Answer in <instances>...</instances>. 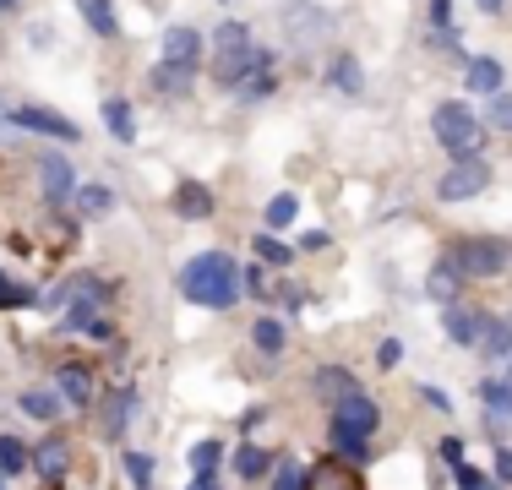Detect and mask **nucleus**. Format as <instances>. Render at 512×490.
<instances>
[{"label": "nucleus", "instance_id": "f03ea898", "mask_svg": "<svg viewBox=\"0 0 512 490\" xmlns=\"http://www.w3.org/2000/svg\"><path fill=\"white\" fill-rule=\"evenodd\" d=\"M256 66H267V55L256 49L246 22H224V28H213V77L218 82H240Z\"/></svg>", "mask_w": 512, "mask_h": 490}, {"label": "nucleus", "instance_id": "c9c22d12", "mask_svg": "<svg viewBox=\"0 0 512 490\" xmlns=\"http://www.w3.org/2000/svg\"><path fill=\"white\" fill-rule=\"evenodd\" d=\"M491 126L512 131V98H496V104H491Z\"/></svg>", "mask_w": 512, "mask_h": 490}, {"label": "nucleus", "instance_id": "7ed1b4c3", "mask_svg": "<svg viewBox=\"0 0 512 490\" xmlns=\"http://www.w3.org/2000/svg\"><path fill=\"white\" fill-rule=\"evenodd\" d=\"M431 131H436V142H442L458 164H463V158H480V147H485V120L474 115L469 104H442L431 115Z\"/></svg>", "mask_w": 512, "mask_h": 490}, {"label": "nucleus", "instance_id": "c756f323", "mask_svg": "<svg viewBox=\"0 0 512 490\" xmlns=\"http://www.w3.org/2000/svg\"><path fill=\"white\" fill-rule=\"evenodd\" d=\"M333 88H344V93H360V66L355 60H333Z\"/></svg>", "mask_w": 512, "mask_h": 490}, {"label": "nucleus", "instance_id": "5701e85b", "mask_svg": "<svg viewBox=\"0 0 512 490\" xmlns=\"http://www.w3.org/2000/svg\"><path fill=\"white\" fill-rule=\"evenodd\" d=\"M109 202H115V196H109L104 186H82V191H77V207H82L88 218H104V213H109Z\"/></svg>", "mask_w": 512, "mask_h": 490}, {"label": "nucleus", "instance_id": "6e6552de", "mask_svg": "<svg viewBox=\"0 0 512 490\" xmlns=\"http://www.w3.org/2000/svg\"><path fill=\"white\" fill-rule=\"evenodd\" d=\"M17 126H28V131H50V137H60V142H77V126L71 120H60L55 109H17Z\"/></svg>", "mask_w": 512, "mask_h": 490}, {"label": "nucleus", "instance_id": "4c0bfd02", "mask_svg": "<svg viewBox=\"0 0 512 490\" xmlns=\"http://www.w3.org/2000/svg\"><path fill=\"white\" fill-rule=\"evenodd\" d=\"M376 360H382V365H398V360H404V343H398V338H387L382 349H376Z\"/></svg>", "mask_w": 512, "mask_h": 490}, {"label": "nucleus", "instance_id": "bb28decb", "mask_svg": "<svg viewBox=\"0 0 512 490\" xmlns=\"http://www.w3.org/2000/svg\"><path fill=\"white\" fill-rule=\"evenodd\" d=\"M256 256H262V262H273V267H284L295 251H289V245L278 240V235H256Z\"/></svg>", "mask_w": 512, "mask_h": 490}, {"label": "nucleus", "instance_id": "c85d7f7f", "mask_svg": "<svg viewBox=\"0 0 512 490\" xmlns=\"http://www.w3.org/2000/svg\"><path fill=\"white\" fill-rule=\"evenodd\" d=\"M126 474L137 490H153V458H142V452H126Z\"/></svg>", "mask_w": 512, "mask_h": 490}, {"label": "nucleus", "instance_id": "412c9836", "mask_svg": "<svg viewBox=\"0 0 512 490\" xmlns=\"http://www.w3.org/2000/svg\"><path fill=\"white\" fill-rule=\"evenodd\" d=\"M28 463H33V452L17 436H0V474H22Z\"/></svg>", "mask_w": 512, "mask_h": 490}, {"label": "nucleus", "instance_id": "9b49d317", "mask_svg": "<svg viewBox=\"0 0 512 490\" xmlns=\"http://www.w3.org/2000/svg\"><path fill=\"white\" fill-rule=\"evenodd\" d=\"M485 327H491V316H469V311H447V333H453V343H480Z\"/></svg>", "mask_w": 512, "mask_h": 490}, {"label": "nucleus", "instance_id": "ea45409f", "mask_svg": "<svg viewBox=\"0 0 512 490\" xmlns=\"http://www.w3.org/2000/svg\"><path fill=\"white\" fill-rule=\"evenodd\" d=\"M322 245H327V235H322V229H311V235H300V251H322Z\"/></svg>", "mask_w": 512, "mask_h": 490}, {"label": "nucleus", "instance_id": "39448f33", "mask_svg": "<svg viewBox=\"0 0 512 490\" xmlns=\"http://www.w3.org/2000/svg\"><path fill=\"white\" fill-rule=\"evenodd\" d=\"M485 186H491V164H485V158H463V164H453L442 175L436 196H442V202H469V196H480Z\"/></svg>", "mask_w": 512, "mask_h": 490}, {"label": "nucleus", "instance_id": "dca6fc26", "mask_svg": "<svg viewBox=\"0 0 512 490\" xmlns=\"http://www.w3.org/2000/svg\"><path fill=\"white\" fill-rule=\"evenodd\" d=\"M77 11L93 22V33H99V39H109V33H120V22H115V6H109V0H77Z\"/></svg>", "mask_w": 512, "mask_h": 490}, {"label": "nucleus", "instance_id": "b1692460", "mask_svg": "<svg viewBox=\"0 0 512 490\" xmlns=\"http://www.w3.org/2000/svg\"><path fill=\"white\" fill-rule=\"evenodd\" d=\"M480 349L485 354H512V322H491V327H485Z\"/></svg>", "mask_w": 512, "mask_h": 490}, {"label": "nucleus", "instance_id": "2f4dec72", "mask_svg": "<svg viewBox=\"0 0 512 490\" xmlns=\"http://www.w3.org/2000/svg\"><path fill=\"white\" fill-rule=\"evenodd\" d=\"M273 490H306V474H300V463H278Z\"/></svg>", "mask_w": 512, "mask_h": 490}, {"label": "nucleus", "instance_id": "a211bd4d", "mask_svg": "<svg viewBox=\"0 0 512 490\" xmlns=\"http://www.w3.org/2000/svg\"><path fill=\"white\" fill-rule=\"evenodd\" d=\"M480 398H485V409L496 414V425H507V420H512V382H485V387H480Z\"/></svg>", "mask_w": 512, "mask_h": 490}, {"label": "nucleus", "instance_id": "f8f14e48", "mask_svg": "<svg viewBox=\"0 0 512 490\" xmlns=\"http://www.w3.org/2000/svg\"><path fill=\"white\" fill-rule=\"evenodd\" d=\"M306 490H355V474L344 463H316L306 474Z\"/></svg>", "mask_w": 512, "mask_h": 490}, {"label": "nucleus", "instance_id": "0eeeda50", "mask_svg": "<svg viewBox=\"0 0 512 490\" xmlns=\"http://www.w3.org/2000/svg\"><path fill=\"white\" fill-rule=\"evenodd\" d=\"M202 55V39H197V28H169L164 33V66H180V71H191V60Z\"/></svg>", "mask_w": 512, "mask_h": 490}, {"label": "nucleus", "instance_id": "c03bdc74", "mask_svg": "<svg viewBox=\"0 0 512 490\" xmlns=\"http://www.w3.org/2000/svg\"><path fill=\"white\" fill-rule=\"evenodd\" d=\"M0 6H6V0H0Z\"/></svg>", "mask_w": 512, "mask_h": 490}, {"label": "nucleus", "instance_id": "58836bf2", "mask_svg": "<svg viewBox=\"0 0 512 490\" xmlns=\"http://www.w3.org/2000/svg\"><path fill=\"white\" fill-rule=\"evenodd\" d=\"M458 490H485V480H480L474 469H463V463H458Z\"/></svg>", "mask_w": 512, "mask_h": 490}, {"label": "nucleus", "instance_id": "4468645a", "mask_svg": "<svg viewBox=\"0 0 512 490\" xmlns=\"http://www.w3.org/2000/svg\"><path fill=\"white\" fill-rule=\"evenodd\" d=\"M39 169H44V191H50V202H66V196H71L66 158H39Z\"/></svg>", "mask_w": 512, "mask_h": 490}, {"label": "nucleus", "instance_id": "a18cd8bd", "mask_svg": "<svg viewBox=\"0 0 512 490\" xmlns=\"http://www.w3.org/2000/svg\"><path fill=\"white\" fill-rule=\"evenodd\" d=\"M0 490H6V485H0Z\"/></svg>", "mask_w": 512, "mask_h": 490}, {"label": "nucleus", "instance_id": "9d476101", "mask_svg": "<svg viewBox=\"0 0 512 490\" xmlns=\"http://www.w3.org/2000/svg\"><path fill=\"white\" fill-rule=\"evenodd\" d=\"M463 88H469V93H496V88H502V66H496L491 55L469 60V71H463Z\"/></svg>", "mask_w": 512, "mask_h": 490}, {"label": "nucleus", "instance_id": "72a5a7b5", "mask_svg": "<svg viewBox=\"0 0 512 490\" xmlns=\"http://www.w3.org/2000/svg\"><path fill=\"white\" fill-rule=\"evenodd\" d=\"M153 82H158V88H164V93H169V88L180 93V88H186L191 77H186V71H180V66H158V77H153Z\"/></svg>", "mask_w": 512, "mask_h": 490}, {"label": "nucleus", "instance_id": "e433bc0d", "mask_svg": "<svg viewBox=\"0 0 512 490\" xmlns=\"http://www.w3.org/2000/svg\"><path fill=\"white\" fill-rule=\"evenodd\" d=\"M240 289H251V294H267V273H262V267H251V273H240Z\"/></svg>", "mask_w": 512, "mask_h": 490}, {"label": "nucleus", "instance_id": "4be33fe9", "mask_svg": "<svg viewBox=\"0 0 512 490\" xmlns=\"http://www.w3.org/2000/svg\"><path fill=\"white\" fill-rule=\"evenodd\" d=\"M22 414H33V420H55V414H60V398H55V392H39V387H33V392H22Z\"/></svg>", "mask_w": 512, "mask_h": 490}, {"label": "nucleus", "instance_id": "473e14b6", "mask_svg": "<svg viewBox=\"0 0 512 490\" xmlns=\"http://www.w3.org/2000/svg\"><path fill=\"white\" fill-rule=\"evenodd\" d=\"M333 447L344 452V458H355V463H365V441H355V436H344V431H338V425H333Z\"/></svg>", "mask_w": 512, "mask_h": 490}, {"label": "nucleus", "instance_id": "1a4fd4ad", "mask_svg": "<svg viewBox=\"0 0 512 490\" xmlns=\"http://www.w3.org/2000/svg\"><path fill=\"white\" fill-rule=\"evenodd\" d=\"M175 213L180 218H213V191L197 186V180H180L175 186Z\"/></svg>", "mask_w": 512, "mask_h": 490}, {"label": "nucleus", "instance_id": "6ab92c4d", "mask_svg": "<svg viewBox=\"0 0 512 490\" xmlns=\"http://www.w3.org/2000/svg\"><path fill=\"white\" fill-rule=\"evenodd\" d=\"M458 284H463L458 262H436V267H431V284H425V289H431L436 300H453V294H458Z\"/></svg>", "mask_w": 512, "mask_h": 490}, {"label": "nucleus", "instance_id": "423d86ee", "mask_svg": "<svg viewBox=\"0 0 512 490\" xmlns=\"http://www.w3.org/2000/svg\"><path fill=\"white\" fill-rule=\"evenodd\" d=\"M333 425H338V431H344V436L365 441V436L376 431V425H382V409H376V403L365 398V392H355V398H344V403H338V409H333Z\"/></svg>", "mask_w": 512, "mask_h": 490}, {"label": "nucleus", "instance_id": "a19ab883", "mask_svg": "<svg viewBox=\"0 0 512 490\" xmlns=\"http://www.w3.org/2000/svg\"><path fill=\"white\" fill-rule=\"evenodd\" d=\"M496 474H502V480H512V452H496Z\"/></svg>", "mask_w": 512, "mask_h": 490}, {"label": "nucleus", "instance_id": "20e7f679", "mask_svg": "<svg viewBox=\"0 0 512 490\" xmlns=\"http://www.w3.org/2000/svg\"><path fill=\"white\" fill-rule=\"evenodd\" d=\"M458 273H474V278H496L502 267L512 262V245L507 240H458Z\"/></svg>", "mask_w": 512, "mask_h": 490}, {"label": "nucleus", "instance_id": "aec40b11", "mask_svg": "<svg viewBox=\"0 0 512 490\" xmlns=\"http://www.w3.org/2000/svg\"><path fill=\"white\" fill-rule=\"evenodd\" d=\"M60 392H66L71 403H88L93 398V376L82 371V365H66V371H60Z\"/></svg>", "mask_w": 512, "mask_h": 490}, {"label": "nucleus", "instance_id": "ddd939ff", "mask_svg": "<svg viewBox=\"0 0 512 490\" xmlns=\"http://www.w3.org/2000/svg\"><path fill=\"white\" fill-rule=\"evenodd\" d=\"M104 126H109V137H120V142L137 137V120H131V104H126V98H109V104H104Z\"/></svg>", "mask_w": 512, "mask_h": 490}, {"label": "nucleus", "instance_id": "393cba45", "mask_svg": "<svg viewBox=\"0 0 512 490\" xmlns=\"http://www.w3.org/2000/svg\"><path fill=\"white\" fill-rule=\"evenodd\" d=\"M235 469L246 474V480H256V474H267L273 469V458H267L262 447H240V458H235Z\"/></svg>", "mask_w": 512, "mask_h": 490}, {"label": "nucleus", "instance_id": "2eb2a0df", "mask_svg": "<svg viewBox=\"0 0 512 490\" xmlns=\"http://www.w3.org/2000/svg\"><path fill=\"white\" fill-rule=\"evenodd\" d=\"M33 463L44 469V480H60V474H66V441H60V436L39 441V452H33Z\"/></svg>", "mask_w": 512, "mask_h": 490}, {"label": "nucleus", "instance_id": "f3484780", "mask_svg": "<svg viewBox=\"0 0 512 490\" xmlns=\"http://www.w3.org/2000/svg\"><path fill=\"white\" fill-rule=\"evenodd\" d=\"M316 392H322V398H333V403H344V398H355V382H349V371L327 365V371L316 376Z\"/></svg>", "mask_w": 512, "mask_h": 490}, {"label": "nucleus", "instance_id": "f257e3e1", "mask_svg": "<svg viewBox=\"0 0 512 490\" xmlns=\"http://www.w3.org/2000/svg\"><path fill=\"white\" fill-rule=\"evenodd\" d=\"M180 289H186L191 305H207V311H229L240 300V267L229 262L224 251H202L186 262L180 273Z\"/></svg>", "mask_w": 512, "mask_h": 490}, {"label": "nucleus", "instance_id": "37998d69", "mask_svg": "<svg viewBox=\"0 0 512 490\" xmlns=\"http://www.w3.org/2000/svg\"><path fill=\"white\" fill-rule=\"evenodd\" d=\"M480 6H485V11H502V0H480Z\"/></svg>", "mask_w": 512, "mask_h": 490}, {"label": "nucleus", "instance_id": "f704fd0d", "mask_svg": "<svg viewBox=\"0 0 512 490\" xmlns=\"http://www.w3.org/2000/svg\"><path fill=\"white\" fill-rule=\"evenodd\" d=\"M28 300H33L28 289H17V284H11L6 273H0V305H28Z\"/></svg>", "mask_w": 512, "mask_h": 490}, {"label": "nucleus", "instance_id": "cd10ccee", "mask_svg": "<svg viewBox=\"0 0 512 490\" xmlns=\"http://www.w3.org/2000/svg\"><path fill=\"white\" fill-rule=\"evenodd\" d=\"M295 213H300V207H295V196H273V202H267V224H273V229H284V224H295Z\"/></svg>", "mask_w": 512, "mask_h": 490}, {"label": "nucleus", "instance_id": "a878e982", "mask_svg": "<svg viewBox=\"0 0 512 490\" xmlns=\"http://www.w3.org/2000/svg\"><path fill=\"white\" fill-rule=\"evenodd\" d=\"M218 458H224V447H218V441H197V447H191V469H197V474H213Z\"/></svg>", "mask_w": 512, "mask_h": 490}, {"label": "nucleus", "instance_id": "7c9ffc66", "mask_svg": "<svg viewBox=\"0 0 512 490\" xmlns=\"http://www.w3.org/2000/svg\"><path fill=\"white\" fill-rule=\"evenodd\" d=\"M251 333H256V349H267V354L284 349V327H278V322H256Z\"/></svg>", "mask_w": 512, "mask_h": 490}, {"label": "nucleus", "instance_id": "79ce46f5", "mask_svg": "<svg viewBox=\"0 0 512 490\" xmlns=\"http://www.w3.org/2000/svg\"><path fill=\"white\" fill-rule=\"evenodd\" d=\"M191 490H213V474H197V480H191Z\"/></svg>", "mask_w": 512, "mask_h": 490}]
</instances>
